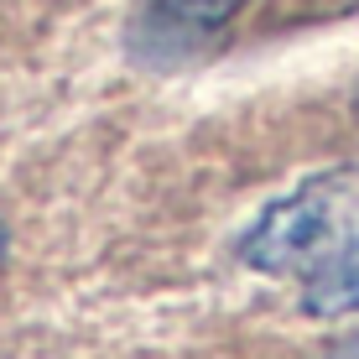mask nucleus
<instances>
[{"instance_id": "obj_2", "label": "nucleus", "mask_w": 359, "mask_h": 359, "mask_svg": "<svg viewBox=\"0 0 359 359\" xmlns=\"http://www.w3.org/2000/svg\"><path fill=\"white\" fill-rule=\"evenodd\" d=\"M250 0H146L141 21H135V42L151 57H182L208 47L214 36L229 32V21Z\"/></svg>"}, {"instance_id": "obj_3", "label": "nucleus", "mask_w": 359, "mask_h": 359, "mask_svg": "<svg viewBox=\"0 0 359 359\" xmlns=\"http://www.w3.org/2000/svg\"><path fill=\"white\" fill-rule=\"evenodd\" d=\"M323 359H359V333H349V339H339V344H328Z\"/></svg>"}, {"instance_id": "obj_1", "label": "nucleus", "mask_w": 359, "mask_h": 359, "mask_svg": "<svg viewBox=\"0 0 359 359\" xmlns=\"http://www.w3.org/2000/svg\"><path fill=\"white\" fill-rule=\"evenodd\" d=\"M240 261L261 276H292L302 287L339 276L359 261V167H328L261 208L240 234Z\"/></svg>"}, {"instance_id": "obj_4", "label": "nucleus", "mask_w": 359, "mask_h": 359, "mask_svg": "<svg viewBox=\"0 0 359 359\" xmlns=\"http://www.w3.org/2000/svg\"><path fill=\"white\" fill-rule=\"evenodd\" d=\"M6 250H11V229H6V219H0V261H6Z\"/></svg>"}]
</instances>
